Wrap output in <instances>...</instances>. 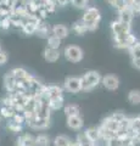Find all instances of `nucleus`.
I'll return each instance as SVG.
<instances>
[{"instance_id": "obj_1", "label": "nucleus", "mask_w": 140, "mask_h": 146, "mask_svg": "<svg viewBox=\"0 0 140 146\" xmlns=\"http://www.w3.org/2000/svg\"><path fill=\"white\" fill-rule=\"evenodd\" d=\"M125 118H127V116L122 112H115L111 116L105 118L102 121L101 125L99 127L100 134H101V140L106 141L107 139L112 138V136H116L119 130L122 121H124Z\"/></svg>"}, {"instance_id": "obj_2", "label": "nucleus", "mask_w": 140, "mask_h": 146, "mask_svg": "<svg viewBox=\"0 0 140 146\" xmlns=\"http://www.w3.org/2000/svg\"><path fill=\"white\" fill-rule=\"evenodd\" d=\"M82 21L85 23V26L88 27L89 32H93L95 31L99 23L101 21V12L98 7L95 6H88L85 9V11L83 13V17H82Z\"/></svg>"}, {"instance_id": "obj_3", "label": "nucleus", "mask_w": 140, "mask_h": 146, "mask_svg": "<svg viewBox=\"0 0 140 146\" xmlns=\"http://www.w3.org/2000/svg\"><path fill=\"white\" fill-rule=\"evenodd\" d=\"M83 84V91H90L95 89L99 84H101L102 77L98 71H88L80 77Z\"/></svg>"}, {"instance_id": "obj_4", "label": "nucleus", "mask_w": 140, "mask_h": 146, "mask_svg": "<svg viewBox=\"0 0 140 146\" xmlns=\"http://www.w3.org/2000/svg\"><path fill=\"white\" fill-rule=\"evenodd\" d=\"M113 36V44L117 49H130L133 45L137 43V38L135 35L130 32V33H124V34H116Z\"/></svg>"}, {"instance_id": "obj_5", "label": "nucleus", "mask_w": 140, "mask_h": 146, "mask_svg": "<svg viewBox=\"0 0 140 146\" xmlns=\"http://www.w3.org/2000/svg\"><path fill=\"white\" fill-rule=\"evenodd\" d=\"M64 55H65L67 61L77 63V62H80L83 60L84 52H83L82 48L78 46V45H67L64 50Z\"/></svg>"}, {"instance_id": "obj_6", "label": "nucleus", "mask_w": 140, "mask_h": 146, "mask_svg": "<svg viewBox=\"0 0 140 146\" xmlns=\"http://www.w3.org/2000/svg\"><path fill=\"white\" fill-rule=\"evenodd\" d=\"M64 86L67 91L72 94H77L83 91V84H82V78L80 77H68L66 78Z\"/></svg>"}, {"instance_id": "obj_7", "label": "nucleus", "mask_w": 140, "mask_h": 146, "mask_svg": "<svg viewBox=\"0 0 140 146\" xmlns=\"http://www.w3.org/2000/svg\"><path fill=\"white\" fill-rule=\"evenodd\" d=\"M101 84L104 85L105 89L115 91L119 88V79H118V77H116L115 74H106L102 77Z\"/></svg>"}, {"instance_id": "obj_8", "label": "nucleus", "mask_w": 140, "mask_h": 146, "mask_svg": "<svg viewBox=\"0 0 140 146\" xmlns=\"http://www.w3.org/2000/svg\"><path fill=\"white\" fill-rule=\"evenodd\" d=\"M111 32H112V35L130 33V32H132V27H130L129 23H125V22L116 20L111 23Z\"/></svg>"}, {"instance_id": "obj_9", "label": "nucleus", "mask_w": 140, "mask_h": 146, "mask_svg": "<svg viewBox=\"0 0 140 146\" xmlns=\"http://www.w3.org/2000/svg\"><path fill=\"white\" fill-rule=\"evenodd\" d=\"M16 84H17V79L15 78V76L12 74L11 71H9L5 76H4V86L7 94H11L15 91L16 89Z\"/></svg>"}, {"instance_id": "obj_10", "label": "nucleus", "mask_w": 140, "mask_h": 146, "mask_svg": "<svg viewBox=\"0 0 140 146\" xmlns=\"http://www.w3.org/2000/svg\"><path fill=\"white\" fill-rule=\"evenodd\" d=\"M16 146H37V139L32 134H21L16 139Z\"/></svg>"}, {"instance_id": "obj_11", "label": "nucleus", "mask_w": 140, "mask_h": 146, "mask_svg": "<svg viewBox=\"0 0 140 146\" xmlns=\"http://www.w3.org/2000/svg\"><path fill=\"white\" fill-rule=\"evenodd\" d=\"M60 56H61V52L58 49H52V48L46 46L43 51L44 60L48 62H56L58 58H60Z\"/></svg>"}, {"instance_id": "obj_12", "label": "nucleus", "mask_w": 140, "mask_h": 146, "mask_svg": "<svg viewBox=\"0 0 140 146\" xmlns=\"http://www.w3.org/2000/svg\"><path fill=\"white\" fill-rule=\"evenodd\" d=\"M67 127L70 128V129L72 130H80L83 128L84 125V121H83V118L79 116H72V117H67Z\"/></svg>"}, {"instance_id": "obj_13", "label": "nucleus", "mask_w": 140, "mask_h": 146, "mask_svg": "<svg viewBox=\"0 0 140 146\" xmlns=\"http://www.w3.org/2000/svg\"><path fill=\"white\" fill-rule=\"evenodd\" d=\"M51 34L55 35V36H57V38H60V39H65V38H67V36H68L70 29L67 28L65 25H61V23L54 25V26L51 27Z\"/></svg>"}, {"instance_id": "obj_14", "label": "nucleus", "mask_w": 140, "mask_h": 146, "mask_svg": "<svg viewBox=\"0 0 140 146\" xmlns=\"http://www.w3.org/2000/svg\"><path fill=\"white\" fill-rule=\"evenodd\" d=\"M11 72H12V74L15 76V78L17 80L29 82L31 79H32V77H33L28 71L25 70V68H22V67H15V68H12Z\"/></svg>"}, {"instance_id": "obj_15", "label": "nucleus", "mask_w": 140, "mask_h": 146, "mask_svg": "<svg viewBox=\"0 0 140 146\" xmlns=\"http://www.w3.org/2000/svg\"><path fill=\"white\" fill-rule=\"evenodd\" d=\"M45 94L48 95L49 99H52V98H60V96H64V89L61 88L60 85H46L45 86Z\"/></svg>"}, {"instance_id": "obj_16", "label": "nucleus", "mask_w": 140, "mask_h": 146, "mask_svg": "<svg viewBox=\"0 0 140 146\" xmlns=\"http://www.w3.org/2000/svg\"><path fill=\"white\" fill-rule=\"evenodd\" d=\"M16 113V110L12 105H1L0 104V117L5 119H11L13 115Z\"/></svg>"}, {"instance_id": "obj_17", "label": "nucleus", "mask_w": 140, "mask_h": 146, "mask_svg": "<svg viewBox=\"0 0 140 146\" xmlns=\"http://www.w3.org/2000/svg\"><path fill=\"white\" fill-rule=\"evenodd\" d=\"M134 16H135L134 12L130 10L129 7H125V9H123V10L118 11V20L122 21V22H125V23L132 25V21H133Z\"/></svg>"}, {"instance_id": "obj_18", "label": "nucleus", "mask_w": 140, "mask_h": 146, "mask_svg": "<svg viewBox=\"0 0 140 146\" xmlns=\"http://www.w3.org/2000/svg\"><path fill=\"white\" fill-rule=\"evenodd\" d=\"M35 34H37L38 36H40V38L48 39L49 36L51 35V27L48 23H45V21H42L38 26V29H37V33Z\"/></svg>"}, {"instance_id": "obj_19", "label": "nucleus", "mask_w": 140, "mask_h": 146, "mask_svg": "<svg viewBox=\"0 0 140 146\" xmlns=\"http://www.w3.org/2000/svg\"><path fill=\"white\" fill-rule=\"evenodd\" d=\"M85 134L88 135V138L95 144H99V141L101 140V134L99 127H90L85 130Z\"/></svg>"}, {"instance_id": "obj_20", "label": "nucleus", "mask_w": 140, "mask_h": 146, "mask_svg": "<svg viewBox=\"0 0 140 146\" xmlns=\"http://www.w3.org/2000/svg\"><path fill=\"white\" fill-rule=\"evenodd\" d=\"M72 32H73L76 35H83L87 33V32H89V29H88V27L85 26L84 22L82 21V18H80L79 21H77L72 25Z\"/></svg>"}, {"instance_id": "obj_21", "label": "nucleus", "mask_w": 140, "mask_h": 146, "mask_svg": "<svg viewBox=\"0 0 140 146\" xmlns=\"http://www.w3.org/2000/svg\"><path fill=\"white\" fill-rule=\"evenodd\" d=\"M65 105V99L64 96H60V98H52V99H49V106H50L51 111H57L64 107Z\"/></svg>"}, {"instance_id": "obj_22", "label": "nucleus", "mask_w": 140, "mask_h": 146, "mask_svg": "<svg viewBox=\"0 0 140 146\" xmlns=\"http://www.w3.org/2000/svg\"><path fill=\"white\" fill-rule=\"evenodd\" d=\"M64 112H65V116L66 117H72V116H79L80 115V110L77 105L73 104H70L67 106L64 107Z\"/></svg>"}, {"instance_id": "obj_23", "label": "nucleus", "mask_w": 140, "mask_h": 146, "mask_svg": "<svg viewBox=\"0 0 140 146\" xmlns=\"http://www.w3.org/2000/svg\"><path fill=\"white\" fill-rule=\"evenodd\" d=\"M72 143H73V141L66 135H58L52 141L54 146H71Z\"/></svg>"}, {"instance_id": "obj_24", "label": "nucleus", "mask_w": 140, "mask_h": 146, "mask_svg": "<svg viewBox=\"0 0 140 146\" xmlns=\"http://www.w3.org/2000/svg\"><path fill=\"white\" fill-rule=\"evenodd\" d=\"M77 141L80 143L83 146H98V144L93 143V141L88 138V135L85 134V130L84 131H79L78 133V135H77Z\"/></svg>"}, {"instance_id": "obj_25", "label": "nucleus", "mask_w": 140, "mask_h": 146, "mask_svg": "<svg viewBox=\"0 0 140 146\" xmlns=\"http://www.w3.org/2000/svg\"><path fill=\"white\" fill-rule=\"evenodd\" d=\"M6 128L11 131V133L19 134V133H21V131H22V128H23V125H21L20 123L15 122V121H13L12 118H11V119H7V122H6Z\"/></svg>"}, {"instance_id": "obj_26", "label": "nucleus", "mask_w": 140, "mask_h": 146, "mask_svg": "<svg viewBox=\"0 0 140 146\" xmlns=\"http://www.w3.org/2000/svg\"><path fill=\"white\" fill-rule=\"evenodd\" d=\"M128 101L132 105H140V90L133 89L128 93Z\"/></svg>"}, {"instance_id": "obj_27", "label": "nucleus", "mask_w": 140, "mask_h": 146, "mask_svg": "<svg viewBox=\"0 0 140 146\" xmlns=\"http://www.w3.org/2000/svg\"><path fill=\"white\" fill-rule=\"evenodd\" d=\"M46 42H48V46H49V48H52V49H60L62 39L57 38V36H55V35H52V34H51V35L46 39Z\"/></svg>"}, {"instance_id": "obj_28", "label": "nucleus", "mask_w": 140, "mask_h": 146, "mask_svg": "<svg viewBox=\"0 0 140 146\" xmlns=\"http://www.w3.org/2000/svg\"><path fill=\"white\" fill-rule=\"evenodd\" d=\"M128 7L134 12L135 16L140 15V0H125Z\"/></svg>"}, {"instance_id": "obj_29", "label": "nucleus", "mask_w": 140, "mask_h": 146, "mask_svg": "<svg viewBox=\"0 0 140 146\" xmlns=\"http://www.w3.org/2000/svg\"><path fill=\"white\" fill-rule=\"evenodd\" d=\"M105 143H106V146H124L123 138H122V136H118V135L112 136V138L107 139Z\"/></svg>"}, {"instance_id": "obj_30", "label": "nucleus", "mask_w": 140, "mask_h": 146, "mask_svg": "<svg viewBox=\"0 0 140 146\" xmlns=\"http://www.w3.org/2000/svg\"><path fill=\"white\" fill-rule=\"evenodd\" d=\"M35 139H37V146H50L51 145L50 138L45 134H40L38 136H35Z\"/></svg>"}, {"instance_id": "obj_31", "label": "nucleus", "mask_w": 140, "mask_h": 146, "mask_svg": "<svg viewBox=\"0 0 140 146\" xmlns=\"http://www.w3.org/2000/svg\"><path fill=\"white\" fill-rule=\"evenodd\" d=\"M132 58H140V42H137L132 48L129 49Z\"/></svg>"}, {"instance_id": "obj_32", "label": "nucleus", "mask_w": 140, "mask_h": 146, "mask_svg": "<svg viewBox=\"0 0 140 146\" xmlns=\"http://www.w3.org/2000/svg\"><path fill=\"white\" fill-rule=\"evenodd\" d=\"M71 4L77 9H80V10H85L88 7V0H71Z\"/></svg>"}, {"instance_id": "obj_33", "label": "nucleus", "mask_w": 140, "mask_h": 146, "mask_svg": "<svg viewBox=\"0 0 140 146\" xmlns=\"http://www.w3.org/2000/svg\"><path fill=\"white\" fill-rule=\"evenodd\" d=\"M11 27H12V25H11V21H10L9 17H1L0 18V28L1 29L7 31V29H10Z\"/></svg>"}, {"instance_id": "obj_34", "label": "nucleus", "mask_w": 140, "mask_h": 146, "mask_svg": "<svg viewBox=\"0 0 140 146\" xmlns=\"http://www.w3.org/2000/svg\"><path fill=\"white\" fill-rule=\"evenodd\" d=\"M9 61V55L4 49L0 50V66L6 65V62Z\"/></svg>"}, {"instance_id": "obj_35", "label": "nucleus", "mask_w": 140, "mask_h": 146, "mask_svg": "<svg viewBox=\"0 0 140 146\" xmlns=\"http://www.w3.org/2000/svg\"><path fill=\"white\" fill-rule=\"evenodd\" d=\"M132 62H133V66L140 71V58H132Z\"/></svg>"}, {"instance_id": "obj_36", "label": "nucleus", "mask_w": 140, "mask_h": 146, "mask_svg": "<svg viewBox=\"0 0 140 146\" xmlns=\"http://www.w3.org/2000/svg\"><path fill=\"white\" fill-rule=\"evenodd\" d=\"M68 3H71V0H56L57 6H66Z\"/></svg>"}, {"instance_id": "obj_37", "label": "nucleus", "mask_w": 140, "mask_h": 146, "mask_svg": "<svg viewBox=\"0 0 140 146\" xmlns=\"http://www.w3.org/2000/svg\"><path fill=\"white\" fill-rule=\"evenodd\" d=\"M71 146H83V145L80 144V143H78V141L76 140V141H73V143H72V145H71Z\"/></svg>"}, {"instance_id": "obj_38", "label": "nucleus", "mask_w": 140, "mask_h": 146, "mask_svg": "<svg viewBox=\"0 0 140 146\" xmlns=\"http://www.w3.org/2000/svg\"><path fill=\"white\" fill-rule=\"evenodd\" d=\"M137 119H138V122H139V124H140V116H138V117H137Z\"/></svg>"}, {"instance_id": "obj_39", "label": "nucleus", "mask_w": 140, "mask_h": 146, "mask_svg": "<svg viewBox=\"0 0 140 146\" xmlns=\"http://www.w3.org/2000/svg\"><path fill=\"white\" fill-rule=\"evenodd\" d=\"M1 49H3V48H1V45H0V50H1Z\"/></svg>"}, {"instance_id": "obj_40", "label": "nucleus", "mask_w": 140, "mask_h": 146, "mask_svg": "<svg viewBox=\"0 0 140 146\" xmlns=\"http://www.w3.org/2000/svg\"><path fill=\"white\" fill-rule=\"evenodd\" d=\"M88 1H90V0H88Z\"/></svg>"}]
</instances>
